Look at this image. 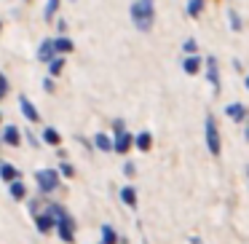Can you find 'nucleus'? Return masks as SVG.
Returning <instances> with one entry per match:
<instances>
[{"label": "nucleus", "instance_id": "12", "mask_svg": "<svg viewBox=\"0 0 249 244\" xmlns=\"http://www.w3.org/2000/svg\"><path fill=\"white\" fill-rule=\"evenodd\" d=\"M182 70L188 73V75H196V73L201 70V56H196V54L185 56V59H182Z\"/></svg>", "mask_w": 249, "mask_h": 244}, {"label": "nucleus", "instance_id": "25", "mask_svg": "<svg viewBox=\"0 0 249 244\" xmlns=\"http://www.w3.org/2000/svg\"><path fill=\"white\" fill-rule=\"evenodd\" d=\"M196 49H198V43H196V40L193 38H190V40H185V43H182V51H185V54H196Z\"/></svg>", "mask_w": 249, "mask_h": 244}, {"label": "nucleus", "instance_id": "16", "mask_svg": "<svg viewBox=\"0 0 249 244\" xmlns=\"http://www.w3.org/2000/svg\"><path fill=\"white\" fill-rule=\"evenodd\" d=\"M121 199H124L126 206H137V190L131 188V185H126V188L121 190Z\"/></svg>", "mask_w": 249, "mask_h": 244}, {"label": "nucleus", "instance_id": "3", "mask_svg": "<svg viewBox=\"0 0 249 244\" xmlns=\"http://www.w3.org/2000/svg\"><path fill=\"white\" fill-rule=\"evenodd\" d=\"M204 134H206V148H209V153H212V156H220V153H222V137H220V129H217L214 115H206Z\"/></svg>", "mask_w": 249, "mask_h": 244}, {"label": "nucleus", "instance_id": "24", "mask_svg": "<svg viewBox=\"0 0 249 244\" xmlns=\"http://www.w3.org/2000/svg\"><path fill=\"white\" fill-rule=\"evenodd\" d=\"M56 8H59V0H46V19H49V22L56 14Z\"/></svg>", "mask_w": 249, "mask_h": 244}, {"label": "nucleus", "instance_id": "22", "mask_svg": "<svg viewBox=\"0 0 249 244\" xmlns=\"http://www.w3.org/2000/svg\"><path fill=\"white\" fill-rule=\"evenodd\" d=\"M62 70H65V59H62V56H54V59L49 62V73L51 75H59Z\"/></svg>", "mask_w": 249, "mask_h": 244}, {"label": "nucleus", "instance_id": "26", "mask_svg": "<svg viewBox=\"0 0 249 244\" xmlns=\"http://www.w3.org/2000/svg\"><path fill=\"white\" fill-rule=\"evenodd\" d=\"M8 94V81H6V75H0V99Z\"/></svg>", "mask_w": 249, "mask_h": 244}, {"label": "nucleus", "instance_id": "14", "mask_svg": "<svg viewBox=\"0 0 249 244\" xmlns=\"http://www.w3.org/2000/svg\"><path fill=\"white\" fill-rule=\"evenodd\" d=\"M0 177L6 180V183H14V180H19V172H17V167H11V164H0Z\"/></svg>", "mask_w": 249, "mask_h": 244}, {"label": "nucleus", "instance_id": "30", "mask_svg": "<svg viewBox=\"0 0 249 244\" xmlns=\"http://www.w3.org/2000/svg\"><path fill=\"white\" fill-rule=\"evenodd\" d=\"M244 83H247V89H249V75H247V81H244Z\"/></svg>", "mask_w": 249, "mask_h": 244}, {"label": "nucleus", "instance_id": "7", "mask_svg": "<svg viewBox=\"0 0 249 244\" xmlns=\"http://www.w3.org/2000/svg\"><path fill=\"white\" fill-rule=\"evenodd\" d=\"M131 145H134V137H131L129 131H118V134H115V140H113V150L115 153H126Z\"/></svg>", "mask_w": 249, "mask_h": 244}, {"label": "nucleus", "instance_id": "11", "mask_svg": "<svg viewBox=\"0 0 249 244\" xmlns=\"http://www.w3.org/2000/svg\"><path fill=\"white\" fill-rule=\"evenodd\" d=\"M54 56H56V51H54V40H43V43H40V49H38V59L49 65V62L54 59Z\"/></svg>", "mask_w": 249, "mask_h": 244}, {"label": "nucleus", "instance_id": "15", "mask_svg": "<svg viewBox=\"0 0 249 244\" xmlns=\"http://www.w3.org/2000/svg\"><path fill=\"white\" fill-rule=\"evenodd\" d=\"M54 51H56V56H59V54H70V51H72V40L70 38H56L54 40Z\"/></svg>", "mask_w": 249, "mask_h": 244}, {"label": "nucleus", "instance_id": "31", "mask_svg": "<svg viewBox=\"0 0 249 244\" xmlns=\"http://www.w3.org/2000/svg\"><path fill=\"white\" fill-rule=\"evenodd\" d=\"M247 180H249V164H247Z\"/></svg>", "mask_w": 249, "mask_h": 244}, {"label": "nucleus", "instance_id": "32", "mask_svg": "<svg viewBox=\"0 0 249 244\" xmlns=\"http://www.w3.org/2000/svg\"><path fill=\"white\" fill-rule=\"evenodd\" d=\"M0 30H3V22H0Z\"/></svg>", "mask_w": 249, "mask_h": 244}, {"label": "nucleus", "instance_id": "5", "mask_svg": "<svg viewBox=\"0 0 249 244\" xmlns=\"http://www.w3.org/2000/svg\"><path fill=\"white\" fill-rule=\"evenodd\" d=\"M206 81L212 83L214 94H220V67H217L214 56H206Z\"/></svg>", "mask_w": 249, "mask_h": 244}, {"label": "nucleus", "instance_id": "19", "mask_svg": "<svg viewBox=\"0 0 249 244\" xmlns=\"http://www.w3.org/2000/svg\"><path fill=\"white\" fill-rule=\"evenodd\" d=\"M134 145L140 148V150H150V145H153V137L147 134V131H142V134H137V137H134Z\"/></svg>", "mask_w": 249, "mask_h": 244}, {"label": "nucleus", "instance_id": "27", "mask_svg": "<svg viewBox=\"0 0 249 244\" xmlns=\"http://www.w3.org/2000/svg\"><path fill=\"white\" fill-rule=\"evenodd\" d=\"M59 174H65V177H72V164H62V167H59Z\"/></svg>", "mask_w": 249, "mask_h": 244}, {"label": "nucleus", "instance_id": "33", "mask_svg": "<svg viewBox=\"0 0 249 244\" xmlns=\"http://www.w3.org/2000/svg\"><path fill=\"white\" fill-rule=\"evenodd\" d=\"M0 121H3V115H0Z\"/></svg>", "mask_w": 249, "mask_h": 244}, {"label": "nucleus", "instance_id": "9", "mask_svg": "<svg viewBox=\"0 0 249 244\" xmlns=\"http://www.w3.org/2000/svg\"><path fill=\"white\" fill-rule=\"evenodd\" d=\"M35 225H38L40 233H51L56 223H54V217H51L49 212H40V215H35Z\"/></svg>", "mask_w": 249, "mask_h": 244}, {"label": "nucleus", "instance_id": "4", "mask_svg": "<svg viewBox=\"0 0 249 244\" xmlns=\"http://www.w3.org/2000/svg\"><path fill=\"white\" fill-rule=\"evenodd\" d=\"M35 180H38V188L43 190V193H51V190L59 188V172H56V169H40V172L35 174Z\"/></svg>", "mask_w": 249, "mask_h": 244}, {"label": "nucleus", "instance_id": "23", "mask_svg": "<svg viewBox=\"0 0 249 244\" xmlns=\"http://www.w3.org/2000/svg\"><path fill=\"white\" fill-rule=\"evenodd\" d=\"M228 24H231V30H236V33H241V30H244V22H241V17H238L236 11L228 14Z\"/></svg>", "mask_w": 249, "mask_h": 244}, {"label": "nucleus", "instance_id": "28", "mask_svg": "<svg viewBox=\"0 0 249 244\" xmlns=\"http://www.w3.org/2000/svg\"><path fill=\"white\" fill-rule=\"evenodd\" d=\"M113 129H115V134H118V131H126L124 129V121H113Z\"/></svg>", "mask_w": 249, "mask_h": 244}, {"label": "nucleus", "instance_id": "29", "mask_svg": "<svg viewBox=\"0 0 249 244\" xmlns=\"http://www.w3.org/2000/svg\"><path fill=\"white\" fill-rule=\"evenodd\" d=\"M244 124H247V126H244V137H247V142H249V118L244 121Z\"/></svg>", "mask_w": 249, "mask_h": 244}, {"label": "nucleus", "instance_id": "18", "mask_svg": "<svg viewBox=\"0 0 249 244\" xmlns=\"http://www.w3.org/2000/svg\"><path fill=\"white\" fill-rule=\"evenodd\" d=\"M102 244H118V233L113 225H102Z\"/></svg>", "mask_w": 249, "mask_h": 244}, {"label": "nucleus", "instance_id": "13", "mask_svg": "<svg viewBox=\"0 0 249 244\" xmlns=\"http://www.w3.org/2000/svg\"><path fill=\"white\" fill-rule=\"evenodd\" d=\"M8 190H11V196L17 201H22L24 196H27V185L22 183V180H14V183H8Z\"/></svg>", "mask_w": 249, "mask_h": 244}, {"label": "nucleus", "instance_id": "8", "mask_svg": "<svg viewBox=\"0 0 249 244\" xmlns=\"http://www.w3.org/2000/svg\"><path fill=\"white\" fill-rule=\"evenodd\" d=\"M19 108H22V113H24V118H27V121H33V124H38V121H40V113L35 110V105L30 102L27 97H19Z\"/></svg>", "mask_w": 249, "mask_h": 244}, {"label": "nucleus", "instance_id": "6", "mask_svg": "<svg viewBox=\"0 0 249 244\" xmlns=\"http://www.w3.org/2000/svg\"><path fill=\"white\" fill-rule=\"evenodd\" d=\"M225 115H228V118H233L236 124H244V121L249 118V110L244 108L241 102H233V105H228V108H225Z\"/></svg>", "mask_w": 249, "mask_h": 244}, {"label": "nucleus", "instance_id": "17", "mask_svg": "<svg viewBox=\"0 0 249 244\" xmlns=\"http://www.w3.org/2000/svg\"><path fill=\"white\" fill-rule=\"evenodd\" d=\"M43 142H49V145H62V134H59V131H56V129H51V126H49V129H46L43 131Z\"/></svg>", "mask_w": 249, "mask_h": 244}, {"label": "nucleus", "instance_id": "20", "mask_svg": "<svg viewBox=\"0 0 249 244\" xmlns=\"http://www.w3.org/2000/svg\"><path fill=\"white\" fill-rule=\"evenodd\" d=\"M201 11H204V0H188V17H201Z\"/></svg>", "mask_w": 249, "mask_h": 244}, {"label": "nucleus", "instance_id": "1", "mask_svg": "<svg viewBox=\"0 0 249 244\" xmlns=\"http://www.w3.org/2000/svg\"><path fill=\"white\" fill-rule=\"evenodd\" d=\"M129 14H131V24L140 33H150L153 22H156V0H134Z\"/></svg>", "mask_w": 249, "mask_h": 244}, {"label": "nucleus", "instance_id": "2", "mask_svg": "<svg viewBox=\"0 0 249 244\" xmlns=\"http://www.w3.org/2000/svg\"><path fill=\"white\" fill-rule=\"evenodd\" d=\"M46 212L54 217V223H56L54 228L59 231V239H62V242H65V244H72V242H75V223H72V217L65 212V206H62V204H49V209H46Z\"/></svg>", "mask_w": 249, "mask_h": 244}, {"label": "nucleus", "instance_id": "21", "mask_svg": "<svg viewBox=\"0 0 249 244\" xmlns=\"http://www.w3.org/2000/svg\"><path fill=\"white\" fill-rule=\"evenodd\" d=\"M94 145H97L99 150H113V140H110L107 134H97L94 137Z\"/></svg>", "mask_w": 249, "mask_h": 244}, {"label": "nucleus", "instance_id": "10", "mask_svg": "<svg viewBox=\"0 0 249 244\" xmlns=\"http://www.w3.org/2000/svg\"><path fill=\"white\" fill-rule=\"evenodd\" d=\"M3 142H8L11 148L22 145V131H19L17 126H6V129H3Z\"/></svg>", "mask_w": 249, "mask_h": 244}]
</instances>
